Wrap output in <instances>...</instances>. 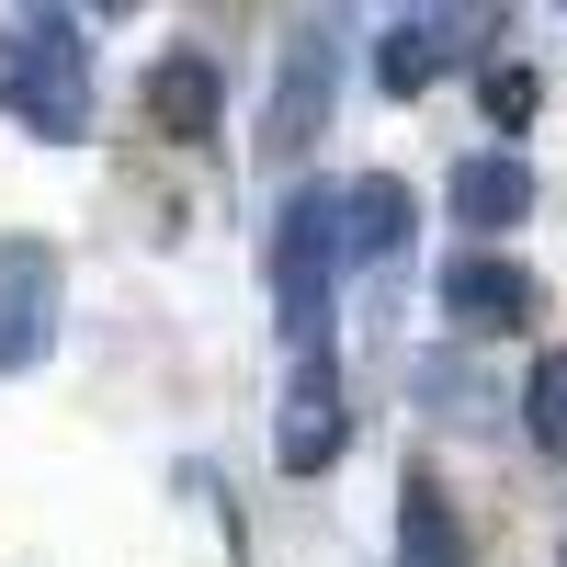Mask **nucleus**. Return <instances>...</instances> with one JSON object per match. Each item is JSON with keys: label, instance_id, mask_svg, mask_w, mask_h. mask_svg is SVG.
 Segmentation results:
<instances>
[{"label": "nucleus", "instance_id": "1", "mask_svg": "<svg viewBox=\"0 0 567 567\" xmlns=\"http://www.w3.org/2000/svg\"><path fill=\"white\" fill-rule=\"evenodd\" d=\"M0 114L34 148H80L91 136V34H80L69 0H23L0 23Z\"/></svg>", "mask_w": 567, "mask_h": 567}, {"label": "nucleus", "instance_id": "2", "mask_svg": "<svg viewBox=\"0 0 567 567\" xmlns=\"http://www.w3.org/2000/svg\"><path fill=\"white\" fill-rule=\"evenodd\" d=\"M341 194L329 182H307V194H284L272 216V318H284V341L318 352L329 341V307H341Z\"/></svg>", "mask_w": 567, "mask_h": 567}, {"label": "nucleus", "instance_id": "3", "mask_svg": "<svg viewBox=\"0 0 567 567\" xmlns=\"http://www.w3.org/2000/svg\"><path fill=\"white\" fill-rule=\"evenodd\" d=\"M352 454V374L341 352H296V374H284V409H272V465L284 477H329V465Z\"/></svg>", "mask_w": 567, "mask_h": 567}, {"label": "nucleus", "instance_id": "4", "mask_svg": "<svg viewBox=\"0 0 567 567\" xmlns=\"http://www.w3.org/2000/svg\"><path fill=\"white\" fill-rule=\"evenodd\" d=\"M58 318H69V284L45 239H0V374H34L58 352Z\"/></svg>", "mask_w": 567, "mask_h": 567}, {"label": "nucleus", "instance_id": "5", "mask_svg": "<svg viewBox=\"0 0 567 567\" xmlns=\"http://www.w3.org/2000/svg\"><path fill=\"white\" fill-rule=\"evenodd\" d=\"M329 91H341V45H329V23H296V34H284V69H272V103H261V148L272 159H307L318 148Z\"/></svg>", "mask_w": 567, "mask_h": 567}, {"label": "nucleus", "instance_id": "6", "mask_svg": "<svg viewBox=\"0 0 567 567\" xmlns=\"http://www.w3.org/2000/svg\"><path fill=\"white\" fill-rule=\"evenodd\" d=\"M443 216L465 227V250H499L511 227L534 216V171H523V148H465V159L443 171Z\"/></svg>", "mask_w": 567, "mask_h": 567}, {"label": "nucleus", "instance_id": "7", "mask_svg": "<svg viewBox=\"0 0 567 567\" xmlns=\"http://www.w3.org/2000/svg\"><path fill=\"white\" fill-rule=\"evenodd\" d=\"M148 125L171 136V148H216L227 136V69L205 58V45H159L148 58Z\"/></svg>", "mask_w": 567, "mask_h": 567}, {"label": "nucleus", "instance_id": "8", "mask_svg": "<svg viewBox=\"0 0 567 567\" xmlns=\"http://www.w3.org/2000/svg\"><path fill=\"white\" fill-rule=\"evenodd\" d=\"M443 318L465 329V341H499V329L534 318V272L511 261V250H454L443 261Z\"/></svg>", "mask_w": 567, "mask_h": 567}, {"label": "nucleus", "instance_id": "9", "mask_svg": "<svg viewBox=\"0 0 567 567\" xmlns=\"http://www.w3.org/2000/svg\"><path fill=\"white\" fill-rule=\"evenodd\" d=\"M398 567H477L465 511H454V488L432 477V465H409V477H398Z\"/></svg>", "mask_w": 567, "mask_h": 567}, {"label": "nucleus", "instance_id": "10", "mask_svg": "<svg viewBox=\"0 0 567 567\" xmlns=\"http://www.w3.org/2000/svg\"><path fill=\"white\" fill-rule=\"evenodd\" d=\"M409 227H420V194H409L398 171L341 182V261H398V250H409Z\"/></svg>", "mask_w": 567, "mask_h": 567}, {"label": "nucleus", "instance_id": "11", "mask_svg": "<svg viewBox=\"0 0 567 567\" xmlns=\"http://www.w3.org/2000/svg\"><path fill=\"white\" fill-rule=\"evenodd\" d=\"M454 58H465V45H454L443 23H386V34H374V80H386L398 103H420V91H432Z\"/></svg>", "mask_w": 567, "mask_h": 567}, {"label": "nucleus", "instance_id": "12", "mask_svg": "<svg viewBox=\"0 0 567 567\" xmlns=\"http://www.w3.org/2000/svg\"><path fill=\"white\" fill-rule=\"evenodd\" d=\"M523 432H534V454H567V341L534 352V374H523Z\"/></svg>", "mask_w": 567, "mask_h": 567}, {"label": "nucleus", "instance_id": "13", "mask_svg": "<svg viewBox=\"0 0 567 567\" xmlns=\"http://www.w3.org/2000/svg\"><path fill=\"white\" fill-rule=\"evenodd\" d=\"M477 103H488V125H499V136H523V125L545 114V80H534V58H488V69H477Z\"/></svg>", "mask_w": 567, "mask_h": 567}, {"label": "nucleus", "instance_id": "14", "mask_svg": "<svg viewBox=\"0 0 567 567\" xmlns=\"http://www.w3.org/2000/svg\"><path fill=\"white\" fill-rule=\"evenodd\" d=\"M91 12H136V0H91Z\"/></svg>", "mask_w": 567, "mask_h": 567}, {"label": "nucleus", "instance_id": "15", "mask_svg": "<svg viewBox=\"0 0 567 567\" xmlns=\"http://www.w3.org/2000/svg\"><path fill=\"white\" fill-rule=\"evenodd\" d=\"M556 12H567V0H556Z\"/></svg>", "mask_w": 567, "mask_h": 567}]
</instances>
